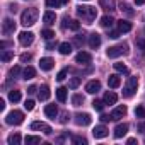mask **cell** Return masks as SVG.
Wrapping results in <instances>:
<instances>
[{
	"label": "cell",
	"instance_id": "6da1fadb",
	"mask_svg": "<svg viewBox=\"0 0 145 145\" xmlns=\"http://www.w3.org/2000/svg\"><path fill=\"white\" fill-rule=\"evenodd\" d=\"M77 14H79V17H82L87 24H91V22L96 19V16H97V9H96V7H89V5H79V7H77Z\"/></svg>",
	"mask_w": 145,
	"mask_h": 145
},
{
	"label": "cell",
	"instance_id": "7a4b0ae2",
	"mask_svg": "<svg viewBox=\"0 0 145 145\" xmlns=\"http://www.w3.org/2000/svg\"><path fill=\"white\" fill-rule=\"evenodd\" d=\"M38 9H26L24 12H22V16H21V24L22 26H33V24H36V21H38Z\"/></svg>",
	"mask_w": 145,
	"mask_h": 145
},
{
	"label": "cell",
	"instance_id": "3957f363",
	"mask_svg": "<svg viewBox=\"0 0 145 145\" xmlns=\"http://www.w3.org/2000/svg\"><path fill=\"white\" fill-rule=\"evenodd\" d=\"M22 121H24V113H22V111H17V109L10 111V113L5 116V123H7V125H21Z\"/></svg>",
	"mask_w": 145,
	"mask_h": 145
},
{
	"label": "cell",
	"instance_id": "277c9868",
	"mask_svg": "<svg viewBox=\"0 0 145 145\" xmlns=\"http://www.w3.org/2000/svg\"><path fill=\"white\" fill-rule=\"evenodd\" d=\"M137 87H138L137 77H130L128 82H126V86L123 87V96H125V97H131V96L137 92Z\"/></svg>",
	"mask_w": 145,
	"mask_h": 145
},
{
	"label": "cell",
	"instance_id": "5b68a950",
	"mask_svg": "<svg viewBox=\"0 0 145 145\" xmlns=\"http://www.w3.org/2000/svg\"><path fill=\"white\" fill-rule=\"evenodd\" d=\"M126 44H118V46H111V48H108V51H106V55L109 56V58H118V56H121V55H125L126 53Z\"/></svg>",
	"mask_w": 145,
	"mask_h": 145
},
{
	"label": "cell",
	"instance_id": "8992f818",
	"mask_svg": "<svg viewBox=\"0 0 145 145\" xmlns=\"http://www.w3.org/2000/svg\"><path fill=\"white\" fill-rule=\"evenodd\" d=\"M33 41H34V34H33L31 31H22V33L19 34V43H21L22 46H31Z\"/></svg>",
	"mask_w": 145,
	"mask_h": 145
},
{
	"label": "cell",
	"instance_id": "52a82bcc",
	"mask_svg": "<svg viewBox=\"0 0 145 145\" xmlns=\"http://www.w3.org/2000/svg\"><path fill=\"white\" fill-rule=\"evenodd\" d=\"M75 123H77L79 126H87V125L92 123V118H91V114H87V113H79V114H75Z\"/></svg>",
	"mask_w": 145,
	"mask_h": 145
},
{
	"label": "cell",
	"instance_id": "ba28073f",
	"mask_svg": "<svg viewBox=\"0 0 145 145\" xmlns=\"http://www.w3.org/2000/svg\"><path fill=\"white\" fill-rule=\"evenodd\" d=\"M31 130H38V131H43L44 135H51V133H53L51 126H48L46 123H41V121H34V123H31Z\"/></svg>",
	"mask_w": 145,
	"mask_h": 145
},
{
	"label": "cell",
	"instance_id": "9c48e42d",
	"mask_svg": "<svg viewBox=\"0 0 145 145\" xmlns=\"http://www.w3.org/2000/svg\"><path fill=\"white\" fill-rule=\"evenodd\" d=\"M16 31V22L12 21V19H4V24H2V33L5 34V36H9V34H12Z\"/></svg>",
	"mask_w": 145,
	"mask_h": 145
},
{
	"label": "cell",
	"instance_id": "30bf717a",
	"mask_svg": "<svg viewBox=\"0 0 145 145\" xmlns=\"http://www.w3.org/2000/svg\"><path fill=\"white\" fill-rule=\"evenodd\" d=\"M61 27L63 29H72V31H79V27H80V24H79V21H74V19H68V17H63V24H61Z\"/></svg>",
	"mask_w": 145,
	"mask_h": 145
},
{
	"label": "cell",
	"instance_id": "8fae6325",
	"mask_svg": "<svg viewBox=\"0 0 145 145\" xmlns=\"http://www.w3.org/2000/svg\"><path fill=\"white\" fill-rule=\"evenodd\" d=\"M86 91H87L89 94H97V92L101 91V82H99V80H89V82L86 84Z\"/></svg>",
	"mask_w": 145,
	"mask_h": 145
},
{
	"label": "cell",
	"instance_id": "7c38bea8",
	"mask_svg": "<svg viewBox=\"0 0 145 145\" xmlns=\"http://www.w3.org/2000/svg\"><path fill=\"white\" fill-rule=\"evenodd\" d=\"M75 61L86 65V63H91V61H92V56H91V53H87V51H80V53H77Z\"/></svg>",
	"mask_w": 145,
	"mask_h": 145
},
{
	"label": "cell",
	"instance_id": "4fadbf2b",
	"mask_svg": "<svg viewBox=\"0 0 145 145\" xmlns=\"http://www.w3.org/2000/svg\"><path fill=\"white\" fill-rule=\"evenodd\" d=\"M39 67H41V70H44V72H50L53 67H55V60L53 58H41V61H39Z\"/></svg>",
	"mask_w": 145,
	"mask_h": 145
},
{
	"label": "cell",
	"instance_id": "5bb4252c",
	"mask_svg": "<svg viewBox=\"0 0 145 145\" xmlns=\"http://www.w3.org/2000/svg\"><path fill=\"white\" fill-rule=\"evenodd\" d=\"M89 46H91L92 50L99 48V46H101V34H97V33H92V34L89 36Z\"/></svg>",
	"mask_w": 145,
	"mask_h": 145
},
{
	"label": "cell",
	"instance_id": "9a60e30c",
	"mask_svg": "<svg viewBox=\"0 0 145 145\" xmlns=\"http://www.w3.org/2000/svg\"><path fill=\"white\" fill-rule=\"evenodd\" d=\"M126 106H118V108H114L113 109V113H111V118L116 121V120H120V118H123L125 114H126Z\"/></svg>",
	"mask_w": 145,
	"mask_h": 145
},
{
	"label": "cell",
	"instance_id": "2e32d148",
	"mask_svg": "<svg viewBox=\"0 0 145 145\" xmlns=\"http://www.w3.org/2000/svg\"><path fill=\"white\" fill-rule=\"evenodd\" d=\"M108 128L104 126V125H99V126H96L94 128V131H92V135L96 137V138H104V137H108Z\"/></svg>",
	"mask_w": 145,
	"mask_h": 145
},
{
	"label": "cell",
	"instance_id": "e0dca14e",
	"mask_svg": "<svg viewBox=\"0 0 145 145\" xmlns=\"http://www.w3.org/2000/svg\"><path fill=\"white\" fill-rule=\"evenodd\" d=\"M44 114H46L48 118H51V120H55V118L58 116V108H56L55 104H48V106L44 108Z\"/></svg>",
	"mask_w": 145,
	"mask_h": 145
},
{
	"label": "cell",
	"instance_id": "ac0fdd59",
	"mask_svg": "<svg viewBox=\"0 0 145 145\" xmlns=\"http://www.w3.org/2000/svg\"><path fill=\"white\" fill-rule=\"evenodd\" d=\"M126 131H128V125H126V123H120V125L114 128V137H116V138H121V137L126 135Z\"/></svg>",
	"mask_w": 145,
	"mask_h": 145
},
{
	"label": "cell",
	"instance_id": "d6986e66",
	"mask_svg": "<svg viewBox=\"0 0 145 145\" xmlns=\"http://www.w3.org/2000/svg\"><path fill=\"white\" fill-rule=\"evenodd\" d=\"M36 77V70L33 68V67H26L24 70H22V79L24 80H31V79H34Z\"/></svg>",
	"mask_w": 145,
	"mask_h": 145
},
{
	"label": "cell",
	"instance_id": "ffe728a7",
	"mask_svg": "<svg viewBox=\"0 0 145 145\" xmlns=\"http://www.w3.org/2000/svg\"><path fill=\"white\" fill-rule=\"evenodd\" d=\"M118 31H121V33H130V31H131V22H130V21H125V19L118 21Z\"/></svg>",
	"mask_w": 145,
	"mask_h": 145
},
{
	"label": "cell",
	"instance_id": "44dd1931",
	"mask_svg": "<svg viewBox=\"0 0 145 145\" xmlns=\"http://www.w3.org/2000/svg\"><path fill=\"white\" fill-rule=\"evenodd\" d=\"M55 19H56V16H55V12H51V10H46L44 16H43V22H44L46 26H51V24L55 22Z\"/></svg>",
	"mask_w": 145,
	"mask_h": 145
},
{
	"label": "cell",
	"instance_id": "7402d4cb",
	"mask_svg": "<svg viewBox=\"0 0 145 145\" xmlns=\"http://www.w3.org/2000/svg\"><path fill=\"white\" fill-rule=\"evenodd\" d=\"M39 99L41 101H46V99H50V96H51V92H50V87L48 86H41L39 87Z\"/></svg>",
	"mask_w": 145,
	"mask_h": 145
},
{
	"label": "cell",
	"instance_id": "603a6c76",
	"mask_svg": "<svg viewBox=\"0 0 145 145\" xmlns=\"http://www.w3.org/2000/svg\"><path fill=\"white\" fill-rule=\"evenodd\" d=\"M108 84H109V87H111V89H116V87H120V86H121V79H120L118 75H109Z\"/></svg>",
	"mask_w": 145,
	"mask_h": 145
},
{
	"label": "cell",
	"instance_id": "cb8c5ba5",
	"mask_svg": "<svg viewBox=\"0 0 145 145\" xmlns=\"http://www.w3.org/2000/svg\"><path fill=\"white\" fill-rule=\"evenodd\" d=\"M116 101H118V96L113 91H109V92L104 94V103L106 104H116Z\"/></svg>",
	"mask_w": 145,
	"mask_h": 145
},
{
	"label": "cell",
	"instance_id": "d4e9b609",
	"mask_svg": "<svg viewBox=\"0 0 145 145\" xmlns=\"http://www.w3.org/2000/svg\"><path fill=\"white\" fill-rule=\"evenodd\" d=\"M113 22H114V21H113V17H111V16H103L99 24H101L103 27H111V26H113Z\"/></svg>",
	"mask_w": 145,
	"mask_h": 145
},
{
	"label": "cell",
	"instance_id": "484cf974",
	"mask_svg": "<svg viewBox=\"0 0 145 145\" xmlns=\"http://www.w3.org/2000/svg\"><path fill=\"white\" fill-rule=\"evenodd\" d=\"M58 50H60L61 55H70V53H72V44H70V43H61V44L58 46Z\"/></svg>",
	"mask_w": 145,
	"mask_h": 145
},
{
	"label": "cell",
	"instance_id": "4316f807",
	"mask_svg": "<svg viewBox=\"0 0 145 145\" xmlns=\"http://www.w3.org/2000/svg\"><path fill=\"white\" fill-rule=\"evenodd\" d=\"M56 97H58L60 103H65L67 101V89L65 87H58L56 89Z\"/></svg>",
	"mask_w": 145,
	"mask_h": 145
},
{
	"label": "cell",
	"instance_id": "83f0119b",
	"mask_svg": "<svg viewBox=\"0 0 145 145\" xmlns=\"http://www.w3.org/2000/svg\"><path fill=\"white\" fill-rule=\"evenodd\" d=\"M24 142L27 145H34V143H41V137H36V135H27L24 138Z\"/></svg>",
	"mask_w": 145,
	"mask_h": 145
},
{
	"label": "cell",
	"instance_id": "f1b7e54d",
	"mask_svg": "<svg viewBox=\"0 0 145 145\" xmlns=\"http://www.w3.org/2000/svg\"><path fill=\"white\" fill-rule=\"evenodd\" d=\"M72 104H74L75 108L82 106V104H84V96H82V94H75L74 97H72Z\"/></svg>",
	"mask_w": 145,
	"mask_h": 145
},
{
	"label": "cell",
	"instance_id": "f546056e",
	"mask_svg": "<svg viewBox=\"0 0 145 145\" xmlns=\"http://www.w3.org/2000/svg\"><path fill=\"white\" fill-rule=\"evenodd\" d=\"M7 142H9V145H19L21 143V135L19 133H14V135H10L7 138Z\"/></svg>",
	"mask_w": 145,
	"mask_h": 145
},
{
	"label": "cell",
	"instance_id": "4dcf8cb0",
	"mask_svg": "<svg viewBox=\"0 0 145 145\" xmlns=\"http://www.w3.org/2000/svg\"><path fill=\"white\" fill-rule=\"evenodd\" d=\"M99 4H101V7H104L108 10H114V2L113 0H99Z\"/></svg>",
	"mask_w": 145,
	"mask_h": 145
},
{
	"label": "cell",
	"instance_id": "1f68e13d",
	"mask_svg": "<svg viewBox=\"0 0 145 145\" xmlns=\"http://www.w3.org/2000/svg\"><path fill=\"white\" fill-rule=\"evenodd\" d=\"M9 99L12 103H19L21 101V91H10L9 92Z\"/></svg>",
	"mask_w": 145,
	"mask_h": 145
},
{
	"label": "cell",
	"instance_id": "d6a6232c",
	"mask_svg": "<svg viewBox=\"0 0 145 145\" xmlns=\"http://www.w3.org/2000/svg\"><path fill=\"white\" fill-rule=\"evenodd\" d=\"M135 116L137 118H145V106H142V104L137 106L135 108Z\"/></svg>",
	"mask_w": 145,
	"mask_h": 145
},
{
	"label": "cell",
	"instance_id": "836d02e7",
	"mask_svg": "<svg viewBox=\"0 0 145 145\" xmlns=\"http://www.w3.org/2000/svg\"><path fill=\"white\" fill-rule=\"evenodd\" d=\"M79 86H80V77H74V79L68 82V87L70 89H77Z\"/></svg>",
	"mask_w": 145,
	"mask_h": 145
},
{
	"label": "cell",
	"instance_id": "e575fe53",
	"mask_svg": "<svg viewBox=\"0 0 145 145\" xmlns=\"http://www.w3.org/2000/svg\"><path fill=\"white\" fill-rule=\"evenodd\" d=\"M104 104H106L104 99H103V101H97V99H96V101L92 103V108H94L96 111H103V109H104Z\"/></svg>",
	"mask_w": 145,
	"mask_h": 145
},
{
	"label": "cell",
	"instance_id": "d590c367",
	"mask_svg": "<svg viewBox=\"0 0 145 145\" xmlns=\"http://www.w3.org/2000/svg\"><path fill=\"white\" fill-rule=\"evenodd\" d=\"M114 70L120 72V74H128V68H126V65H123V63H114Z\"/></svg>",
	"mask_w": 145,
	"mask_h": 145
},
{
	"label": "cell",
	"instance_id": "8d00e7d4",
	"mask_svg": "<svg viewBox=\"0 0 145 145\" xmlns=\"http://www.w3.org/2000/svg\"><path fill=\"white\" fill-rule=\"evenodd\" d=\"M0 58H2V61H10L14 58V53L12 51H4L2 55H0Z\"/></svg>",
	"mask_w": 145,
	"mask_h": 145
},
{
	"label": "cell",
	"instance_id": "74e56055",
	"mask_svg": "<svg viewBox=\"0 0 145 145\" xmlns=\"http://www.w3.org/2000/svg\"><path fill=\"white\" fill-rule=\"evenodd\" d=\"M46 5H48L50 9H58V7H61L60 0H46Z\"/></svg>",
	"mask_w": 145,
	"mask_h": 145
},
{
	"label": "cell",
	"instance_id": "f35d334b",
	"mask_svg": "<svg viewBox=\"0 0 145 145\" xmlns=\"http://www.w3.org/2000/svg\"><path fill=\"white\" fill-rule=\"evenodd\" d=\"M120 9H121V10H123V12H125L126 16H133V14H135V12L131 10V7H130L128 4H121V5H120Z\"/></svg>",
	"mask_w": 145,
	"mask_h": 145
},
{
	"label": "cell",
	"instance_id": "ab89813d",
	"mask_svg": "<svg viewBox=\"0 0 145 145\" xmlns=\"http://www.w3.org/2000/svg\"><path fill=\"white\" fill-rule=\"evenodd\" d=\"M41 36H43L44 39H48V41H50V39H53V38H55V33H53L51 29H44V31L41 33Z\"/></svg>",
	"mask_w": 145,
	"mask_h": 145
},
{
	"label": "cell",
	"instance_id": "60d3db41",
	"mask_svg": "<svg viewBox=\"0 0 145 145\" xmlns=\"http://www.w3.org/2000/svg\"><path fill=\"white\" fill-rule=\"evenodd\" d=\"M19 74H21V67H17V65H16V67H12V68H10V72H9V75H10V77H17Z\"/></svg>",
	"mask_w": 145,
	"mask_h": 145
},
{
	"label": "cell",
	"instance_id": "b9f144b4",
	"mask_svg": "<svg viewBox=\"0 0 145 145\" xmlns=\"http://www.w3.org/2000/svg\"><path fill=\"white\" fill-rule=\"evenodd\" d=\"M72 140H74V143H75V145H86V143H87V140H86L84 137H74Z\"/></svg>",
	"mask_w": 145,
	"mask_h": 145
},
{
	"label": "cell",
	"instance_id": "7bdbcfd3",
	"mask_svg": "<svg viewBox=\"0 0 145 145\" xmlns=\"http://www.w3.org/2000/svg\"><path fill=\"white\" fill-rule=\"evenodd\" d=\"M137 46H138V48L142 50V53L145 55V39H143V38H138V39H137Z\"/></svg>",
	"mask_w": 145,
	"mask_h": 145
},
{
	"label": "cell",
	"instance_id": "ee69618b",
	"mask_svg": "<svg viewBox=\"0 0 145 145\" xmlns=\"http://www.w3.org/2000/svg\"><path fill=\"white\" fill-rule=\"evenodd\" d=\"M31 58H33V55H31V53H22V55H21V61H22V63L31 61Z\"/></svg>",
	"mask_w": 145,
	"mask_h": 145
},
{
	"label": "cell",
	"instance_id": "f6af8a7d",
	"mask_svg": "<svg viewBox=\"0 0 145 145\" xmlns=\"http://www.w3.org/2000/svg\"><path fill=\"white\" fill-rule=\"evenodd\" d=\"M24 108H26L27 111H33V109H34V101H33V99H27V101L24 103Z\"/></svg>",
	"mask_w": 145,
	"mask_h": 145
},
{
	"label": "cell",
	"instance_id": "bcb514c9",
	"mask_svg": "<svg viewBox=\"0 0 145 145\" xmlns=\"http://www.w3.org/2000/svg\"><path fill=\"white\" fill-rule=\"evenodd\" d=\"M65 79H67V70H61L60 74L56 75V80H58V82H61V80H65Z\"/></svg>",
	"mask_w": 145,
	"mask_h": 145
},
{
	"label": "cell",
	"instance_id": "7dc6e473",
	"mask_svg": "<svg viewBox=\"0 0 145 145\" xmlns=\"http://www.w3.org/2000/svg\"><path fill=\"white\" fill-rule=\"evenodd\" d=\"M75 44H77V46H82V44H84V34L75 36Z\"/></svg>",
	"mask_w": 145,
	"mask_h": 145
},
{
	"label": "cell",
	"instance_id": "c3c4849f",
	"mask_svg": "<svg viewBox=\"0 0 145 145\" xmlns=\"http://www.w3.org/2000/svg\"><path fill=\"white\" fill-rule=\"evenodd\" d=\"M120 33H121V31H111V33H109V38H111V39H116V38H120Z\"/></svg>",
	"mask_w": 145,
	"mask_h": 145
},
{
	"label": "cell",
	"instance_id": "681fc988",
	"mask_svg": "<svg viewBox=\"0 0 145 145\" xmlns=\"http://www.w3.org/2000/svg\"><path fill=\"white\" fill-rule=\"evenodd\" d=\"M109 120H113L111 114H109V116H108V114H101V121H103V123H106V121H109Z\"/></svg>",
	"mask_w": 145,
	"mask_h": 145
},
{
	"label": "cell",
	"instance_id": "f907efd6",
	"mask_svg": "<svg viewBox=\"0 0 145 145\" xmlns=\"http://www.w3.org/2000/svg\"><path fill=\"white\" fill-rule=\"evenodd\" d=\"M138 131H140V133H145V121H142V123L138 125Z\"/></svg>",
	"mask_w": 145,
	"mask_h": 145
},
{
	"label": "cell",
	"instance_id": "816d5d0a",
	"mask_svg": "<svg viewBox=\"0 0 145 145\" xmlns=\"http://www.w3.org/2000/svg\"><path fill=\"white\" fill-rule=\"evenodd\" d=\"M36 91H38V87H36V86H31V87L27 89V94H34Z\"/></svg>",
	"mask_w": 145,
	"mask_h": 145
},
{
	"label": "cell",
	"instance_id": "f5cc1de1",
	"mask_svg": "<svg viewBox=\"0 0 145 145\" xmlns=\"http://www.w3.org/2000/svg\"><path fill=\"white\" fill-rule=\"evenodd\" d=\"M55 46H56V43H53V41H50V43L46 44V48H48V50H53Z\"/></svg>",
	"mask_w": 145,
	"mask_h": 145
},
{
	"label": "cell",
	"instance_id": "db71d44e",
	"mask_svg": "<svg viewBox=\"0 0 145 145\" xmlns=\"http://www.w3.org/2000/svg\"><path fill=\"white\" fill-rule=\"evenodd\" d=\"M7 46H10V43H7V41H2V43H0V48H7Z\"/></svg>",
	"mask_w": 145,
	"mask_h": 145
},
{
	"label": "cell",
	"instance_id": "11a10c76",
	"mask_svg": "<svg viewBox=\"0 0 145 145\" xmlns=\"http://www.w3.org/2000/svg\"><path fill=\"white\" fill-rule=\"evenodd\" d=\"M16 10H17V5H16V4H12V5H10V12H16Z\"/></svg>",
	"mask_w": 145,
	"mask_h": 145
},
{
	"label": "cell",
	"instance_id": "9f6ffc18",
	"mask_svg": "<svg viewBox=\"0 0 145 145\" xmlns=\"http://www.w3.org/2000/svg\"><path fill=\"white\" fill-rule=\"evenodd\" d=\"M135 4H137V5H143V4H145V0H135Z\"/></svg>",
	"mask_w": 145,
	"mask_h": 145
},
{
	"label": "cell",
	"instance_id": "6f0895ef",
	"mask_svg": "<svg viewBox=\"0 0 145 145\" xmlns=\"http://www.w3.org/2000/svg\"><path fill=\"white\" fill-rule=\"evenodd\" d=\"M0 109H2V111L5 109V103H4V101H0Z\"/></svg>",
	"mask_w": 145,
	"mask_h": 145
},
{
	"label": "cell",
	"instance_id": "680465c9",
	"mask_svg": "<svg viewBox=\"0 0 145 145\" xmlns=\"http://www.w3.org/2000/svg\"><path fill=\"white\" fill-rule=\"evenodd\" d=\"M135 142H137V140H135V138H128V143H130V145H133V143H135Z\"/></svg>",
	"mask_w": 145,
	"mask_h": 145
},
{
	"label": "cell",
	"instance_id": "91938a15",
	"mask_svg": "<svg viewBox=\"0 0 145 145\" xmlns=\"http://www.w3.org/2000/svg\"><path fill=\"white\" fill-rule=\"evenodd\" d=\"M67 2H68V0H60V4H61V5H63V4H67Z\"/></svg>",
	"mask_w": 145,
	"mask_h": 145
},
{
	"label": "cell",
	"instance_id": "94428289",
	"mask_svg": "<svg viewBox=\"0 0 145 145\" xmlns=\"http://www.w3.org/2000/svg\"><path fill=\"white\" fill-rule=\"evenodd\" d=\"M86 2H89V0H86Z\"/></svg>",
	"mask_w": 145,
	"mask_h": 145
}]
</instances>
